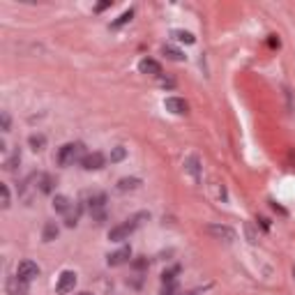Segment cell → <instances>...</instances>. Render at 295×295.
I'll use <instances>...</instances> for the list:
<instances>
[{
	"instance_id": "ac0fdd59",
	"label": "cell",
	"mask_w": 295,
	"mask_h": 295,
	"mask_svg": "<svg viewBox=\"0 0 295 295\" xmlns=\"http://www.w3.org/2000/svg\"><path fill=\"white\" fill-rule=\"evenodd\" d=\"M185 168H187L189 173L194 175V180H198V178H201V171H198V157H189V159L185 161Z\"/></svg>"
},
{
	"instance_id": "8992f818",
	"label": "cell",
	"mask_w": 295,
	"mask_h": 295,
	"mask_svg": "<svg viewBox=\"0 0 295 295\" xmlns=\"http://www.w3.org/2000/svg\"><path fill=\"white\" fill-rule=\"evenodd\" d=\"M16 277L26 279V282H33L35 277H40V265L33 261H21L19 268H16Z\"/></svg>"
},
{
	"instance_id": "7a4b0ae2",
	"label": "cell",
	"mask_w": 295,
	"mask_h": 295,
	"mask_svg": "<svg viewBox=\"0 0 295 295\" xmlns=\"http://www.w3.org/2000/svg\"><path fill=\"white\" fill-rule=\"evenodd\" d=\"M86 157L83 154V143H65V146L58 150V164L60 166H72L74 161H81Z\"/></svg>"
},
{
	"instance_id": "7402d4cb",
	"label": "cell",
	"mask_w": 295,
	"mask_h": 295,
	"mask_svg": "<svg viewBox=\"0 0 295 295\" xmlns=\"http://www.w3.org/2000/svg\"><path fill=\"white\" fill-rule=\"evenodd\" d=\"M0 205L2 208H9V189H7V185H0Z\"/></svg>"
},
{
	"instance_id": "3957f363",
	"label": "cell",
	"mask_w": 295,
	"mask_h": 295,
	"mask_svg": "<svg viewBox=\"0 0 295 295\" xmlns=\"http://www.w3.org/2000/svg\"><path fill=\"white\" fill-rule=\"evenodd\" d=\"M88 210H90L93 219L97 221V224H101L104 217H106V194L97 192V194L90 196V198H88Z\"/></svg>"
},
{
	"instance_id": "cb8c5ba5",
	"label": "cell",
	"mask_w": 295,
	"mask_h": 295,
	"mask_svg": "<svg viewBox=\"0 0 295 295\" xmlns=\"http://www.w3.org/2000/svg\"><path fill=\"white\" fill-rule=\"evenodd\" d=\"M76 224H79V212H74V215H67V219H65V226L74 228Z\"/></svg>"
},
{
	"instance_id": "4316f807",
	"label": "cell",
	"mask_w": 295,
	"mask_h": 295,
	"mask_svg": "<svg viewBox=\"0 0 295 295\" xmlns=\"http://www.w3.org/2000/svg\"><path fill=\"white\" fill-rule=\"evenodd\" d=\"M148 265V258H141V261H134V268L136 270H143Z\"/></svg>"
},
{
	"instance_id": "9a60e30c",
	"label": "cell",
	"mask_w": 295,
	"mask_h": 295,
	"mask_svg": "<svg viewBox=\"0 0 295 295\" xmlns=\"http://www.w3.org/2000/svg\"><path fill=\"white\" fill-rule=\"evenodd\" d=\"M139 187H141L139 178H122V180H118V189L120 192H129V189H139Z\"/></svg>"
},
{
	"instance_id": "ba28073f",
	"label": "cell",
	"mask_w": 295,
	"mask_h": 295,
	"mask_svg": "<svg viewBox=\"0 0 295 295\" xmlns=\"http://www.w3.org/2000/svg\"><path fill=\"white\" fill-rule=\"evenodd\" d=\"M164 106H166V111H171L175 115H187V111H189V104L182 97H168L164 101Z\"/></svg>"
},
{
	"instance_id": "52a82bcc",
	"label": "cell",
	"mask_w": 295,
	"mask_h": 295,
	"mask_svg": "<svg viewBox=\"0 0 295 295\" xmlns=\"http://www.w3.org/2000/svg\"><path fill=\"white\" fill-rule=\"evenodd\" d=\"M104 164H106V157L101 152H88L81 159V166L86 168V171H99V168H104Z\"/></svg>"
},
{
	"instance_id": "5bb4252c",
	"label": "cell",
	"mask_w": 295,
	"mask_h": 295,
	"mask_svg": "<svg viewBox=\"0 0 295 295\" xmlns=\"http://www.w3.org/2000/svg\"><path fill=\"white\" fill-rule=\"evenodd\" d=\"M58 238V226H55V221H47L44 224V233H42V240L44 242H51Z\"/></svg>"
},
{
	"instance_id": "2e32d148",
	"label": "cell",
	"mask_w": 295,
	"mask_h": 295,
	"mask_svg": "<svg viewBox=\"0 0 295 295\" xmlns=\"http://www.w3.org/2000/svg\"><path fill=\"white\" fill-rule=\"evenodd\" d=\"M37 185H40L42 194H51V189H53V178L44 173V175H40V178H37Z\"/></svg>"
},
{
	"instance_id": "e0dca14e",
	"label": "cell",
	"mask_w": 295,
	"mask_h": 295,
	"mask_svg": "<svg viewBox=\"0 0 295 295\" xmlns=\"http://www.w3.org/2000/svg\"><path fill=\"white\" fill-rule=\"evenodd\" d=\"M19 164H21V150H19V148H16V150H14V152H12V154H9V157H7V159H5V164H2V166H5L7 171H14V168L19 166Z\"/></svg>"
},
{
	"instance_id": "d6986e66",
	"label": "cell",
	"mask_w": 295,
	"mask_h": 295,
	"mask_svg": "<svg viewBox=\"0 0 295 295\" xmlns=\"http://www.w3.org/2000/svg\"><path fill=\"white\" fill-rule=\"evenodd\" d=\"M171 37H175L178 42H185V44H194V42H196V37L192 33H187V30H173Z\"/></svg>"
},
{
	"instance_id": "484cf974",
	"label": "cell",
	"mask_w": 295,
	"mask_h": 295,
	"mask_svg": "<svg viewBox=\"0 0 295 295\" xmlns=\"http://www.w3.org/2000/svg\"><path fill=\"white\" fill-rule=\"evenodd\" d=\"M161 295H175V282L173 284H164V291Z\"/></svg>"
},
{
	"instance_id": "5b68a950",
	"label": "cell",
	"mask_w": 295,
	"mask_h": 295,
	"mask_svg": "<svg viewBox=\"0 0 295 295\" xmlns=\"http://www.w3.org/2000/svg\"><path fill=\"white\" fill-rule=\"evenodd\" d=\"M74 286H76V272H72V270H65L60 277H58V284H55V293H69V291H74Z\"/></svg>"
},
{
	"instance_id": "f546056e",
	"label": "cell",
	"mask_w": 295,
	"mask_h": 295,
	"mask_svg": "<svg viewBox=\"0 0 295 295\" xmlns=\"http://www.w3.org/2000/svg\"><path fill=\"white\" fill-rule=\"evenodd\" d=\"M178 295H196L194 291H187V293H178Z\"/></svg>"
},
{
	"instance_id": "7c38bea8",
	"label": "cell",
	"mask_w": 295,
	"mask_h": 295,
	"mask_svg": "<svg viewBox=\"0 0 295 295\" xmlns=\"http://www.w3.org/2000/svg\"><path fill=\"white\" fill-rule=\"evenodd\" d=\"M53 208L58 210V212H62V215H67L69 210L74 208V203H72V198H69V196L58 194V196L53 198Z\"/></svg>"
},
{
	"instance_id": "603a6c76",
	"label": "cell",
	"mask_w": 295,
	"mask_h": 295,
	"mask_svg": "<svg viewBox=\"0 0 295 295\" xmlns=\"http://www.w3.org/2000/svg\"><path fill=\"white\" fill-rule=\"evenodd\" d=\"M44 143H47V139H44L42 134H33V136H30V146H33V150H42Z\"/></svg>"
},
{
	"instance_id": "8fae6325",
	"label": "cell",
	"mask_w": 295,
	"mask_h": 295,
	"mask_svg": "<svg viewBox=\"0 0 295 295\" xmlns=\"http://www.w3.org/2000/svg\"><path fill=\"white\" fill-rule=\"evenodd\" d=\"M139 69H141V74H148V76H161V65L157 60H152V58H143L139 62Z\"/></svg>"
},
{
	"instance_id": "4fadbf2b",
	"label": "cell",
	"mask_w": 295,
	"mask_h": 295,
	"mask_svg": "<svg viewBox=\"0 0 295 295\" xmlns=\"http://www.w3.org/2000/svg\"><path fill=\"white\" fill-rule=\"evenodd\" d=\"M161 51H164V55H166L168 60H175V62L185 60V53H182L180 49H175L173 44H164V47H161Z\"/></svg>"
},
{
	"instance_id": "83f0119b",
	"label": "cell",
	"mask_w": 295,
	"mask_h": 295,
	"mask_svg": "<svg viewBox=\"0 0 295 295\" xmlns=\"http://www.w3.org/2000/svg\"><path fill=\"white\" fill-rule=\"evenodd\" d=\"M268 44H270V47H272V49H279V40H277L275 35H270V40H268Z\"/></svg>"
},
{
	"instance_id": "f1b7e54d",
	"label": "cell",
	"mask_w": 295,
	"mask_h": 295,
	"mask_svg": "<svg viewBox=\"0 0 295 295\" xmlns=\"http://www.w3.org/2000/svg\"><path fill=\"white\" fill-rule=\"evenodd\" d=\"M106 7H111V0H106V2H99V5L95 7V9H97V12H104Z\"/></svg>"
},
{
	"instance_id": "9c48e42d",
	"label": "cell",
	"mask_w": 295,
	"mask_h": 295,
	"mask_svg": "<svg viewBox=\"0 0 295 295\" xmlns=\"http://www.w3.org/2000/svg\"><path fill=\"white\" fill-rule=\"evenodd\" d=\"M28 284L26 279H21V277H9L7 279V293L9 295H28Z\"/></svg>"
},
{
	"instance_id": "4dcf8cb0",
	"label": "cell",
	"mask_w": 295,
	"mask_h": 295,
	"mask_svg": "<svg viewBox=\"0 0 295 295\" xmlns=\"http://www.w3.org/2000/svg\"><path fill=\"white\" fill-rule=\"evenodd\" d=\"M79 295H90V293H79Z\"/></svg>"
},
{
	"instance_id": "d4e9b609",
	"label": "cell",
	"mask_w": 295,
	"mask_h": 295,
	"mask_svg": "<svg viewBox=\"0 0 295 295\" xmlns=\"http://www.w3.org/2000/svg\"><path fill=\"white\" fill-rule=\"evenodd\" d=\"M0 118H2V132H9V113H7V111H2V113H0Z\"/></svg>"
},
{
	"instance_id": "44dd1931",
	"label": "cell",
	"mask_w": 295,
	"mask_h": 295,
	"mask_svg": "<svg viewBox=\"0 0 295 295\" xmlns=\"http://www.w3.org/2000/svg\"><path fill=\"white\" fill-rule=\"evenodd\" d=\"M132 16H134V12H132V9H127V12L122 14L120 19L111 23V28H120V26H125V23H129V21H132Z\"/></svg>"
},
{
	"instance_id": "277c9868",
	"label": "cell",
	"mask_w": 295,
	"mask_h": 295,
	"mask_svg": "<svg viewBox=\"0 0 295 295\" xmlns=\"http://www.w3.org/2000/svg\"><path fill=\"white\" fill-rule=\"evenodd\" d=\"M208 235H212L215 240H224V242H233L235 240V231L231 226H224V224H208L203 228Z\"/></svg>"
},
{
	"instance_id": "ffe728a7",
	"label": "cell",
	"mask_w": 295,
	"mask_h": 295,
	"mask_svg": "<svg viewBox=\"0 0 295 295\" xmlns=\"http://www.w3.org/2000/svg\"><path fill=\"white\" fill-rule=\"evenodd\" d=\"M125 157H127V150L122 146H115L113 150H111V157H108V159H111V164H118V161H122Z\"/></svg>"
},
{
	"instance_id": "6da1fadb",
	"label": "cell",
	"mask_w": 295,
	"mask_h": 295,
	"mask_svg": "<svg viewBox=\"0 0 295 295\" xmlns=\"http://www.w3.org/2000/svg\"><path fill=\"white\" fill-rule=\"evenodd\" d=\"M141 219H148L146 212H139V215H134L132 219L122 221V224H118V226H113L111 231H108V240H111V242H122V240H127L129 235L136 231V226L141 224Z\"/></svg>"
},
{
	"instance_id": "30bf717a",
	"label": "cell",
	"mask_w": 295,
	"mask_h": 295,
	"mask_svg": "<svg viewBox=\"0 0 295 295\" xmlns=\"http://www.w3.org/2000/svg\"><path fill=\"white\" fill-rule=\"evenodd\" d=\"M129 258H132V249L129 247H122V249H118V251H113V254H108L106 256V263L108 265H122V263H127Z\"/></svg>"
}]
</instances>
